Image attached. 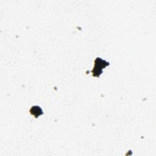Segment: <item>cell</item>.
<instances>
[{
	"instance_id": "obj_1",
	"label": "cell",
	"mask_w": 156,
	"mask_h": 156,
	"mask_svg": "<svg viewBox=\"0 0 156 156\" xmlns=\"http://www.w3.org/2000/svg\"><path fill=\"white\" fill-rule=\"evenodd\" d=\"M94 63L95 66L94 67L93 70H92V73L93 76L96 77H99V75L102 73V69L109 65L108 62H107L106 61L103 60L100 58H97L95 60Z\"/></svg>"
},
{
	"instance_id": "obj_2",
	"label": "cell",
	"mask_w": 156,
	"mask_h": 156,
	"mask_svg": "<svg viewBox=\"0 0 156 156\" xmlns=\"http://www.w3.org/2000/svg\"><path fill=\"white\" fill-rule=\"evenodd\" d=\"M30 113L32 115H34L36 118H37L38 116L43 114L41 109L38 106H34V107H32L31 108V109L30 110Z\"/></svg>"
}]
</instances>
